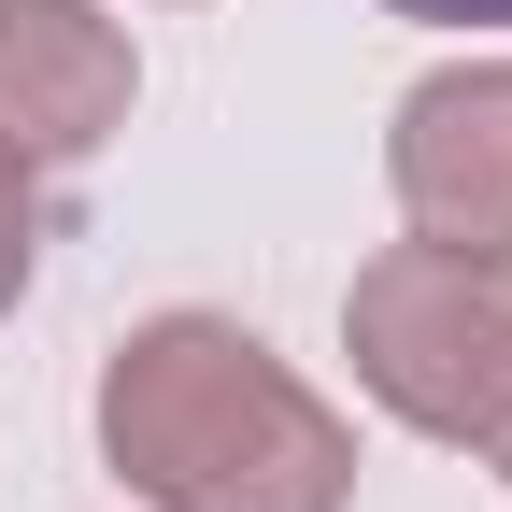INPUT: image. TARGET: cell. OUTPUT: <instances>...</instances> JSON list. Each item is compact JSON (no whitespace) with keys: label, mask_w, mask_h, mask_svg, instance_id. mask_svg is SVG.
<instances>
[{"label":"cell","mask_w":512,"mask_h":512,"mask_svg":"<svg viewBox=\"0 0 512 512\" xmlns=\"http://www.w3.org/2000/svg\"><path fill=\"white\" fill-rule=\"evenodd\" d=\"M100 470L143 512H356V427L242 313L185 299L100 356Z\"/></svg>","instance_id":"1"},{"label":"cell","mask_w":512,"mask_h":512,"mask_svg":"<svg viewBox=\"0 0 512 512\" xmlns=\"http://www.w3.org/2000/svg\"><path fill=\"white\" fill-rule=\"evenodd\" d=\"M342 356L413 441H441V456L512 484V256L384 242L342 285Z\"/></svg>","instance_id":"2"},{"label":"cell","mask_w":512,"mask_h":512,"mask_svg":"<svg viewBox=\"0 0 512 512\" xmlns=\"http://www.w3.org/2000/svg\"><path fill=\"white\" fill-rule=\"evenodd\" d=\"M384 200L441 256H512V57H441L384 114Z\"/></svg>","instance_id":"3"},{"label":"cell","mask_w":512,"mask_h":512,"mask_svg":"<svg viewBox=\"0 0 512 512\" xmlns=\"http://www.w3.org/2000/svg\"><path fill=\"white\" fill-rule=\"evenodd\" d=\"M128 100H143V57L100 0H0V143H29L43 171H86Z\"/></svg>","instance_id":"4"},{"label":"cell","mask_w":512,"mask_h":512,"mask_svg":"<svg viewBox=\"0 0 512 512\" xmlns=\"http://www.w3.org/2000/svg\"><path fill=\"white\" fill-rule=\"evenodd\" d=\"M43 242H57V200H43V157H29V143H0V313L29 299V271H43Z\"/></svg>","instance_id":"5"},{"label":"cell","mask_w":512,"mask_h":512,"mask_svg":"<svg viewBox=\"0 0 512 512\" xmlns=\"http://www.w3.org/2000/svg\"><path fill=\"white\" fill-rule=\"evenodd\" d=\"M384 15H413V29H512V0H384Z\"/></svg>","instance_id":"6"}]
</instances>
